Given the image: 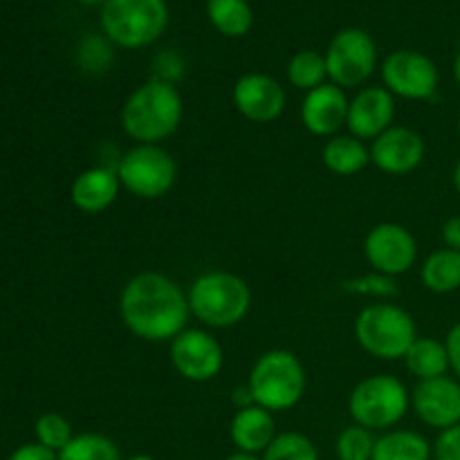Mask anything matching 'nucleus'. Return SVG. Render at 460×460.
<instances>
[{"label":"nucleus","instance_id":"f257e3e1","mask_svg":"<svg viewBox=\"0 0 460 460\" xmlns=\"http://www.w3.org/2000/svg\"><path fill=\"white\" fill-rule=\"evenodd\" d=\"M119 317L144 341H173L191 317L189 296L173 279L160 272H139L119 295Z\"/></svg>","mask_w":460,"mask_h":460},{"label":"nucleus","instance_id":"f03ea898","mask_svg":"<svg viewBox=\"0 0 460 460\" xmlns=\"http://www.w3.org/2000/svg\"><path fill=\"white\" fill-rule=\"evenodd\" d=\"M182 111L178 88L166 79H151L124 102L121 128L137 144H160L178 130Z\"/></svg>","mask_w":460,"mask_h":460},{"label":"nucleus","instance_id":"7ed1b4c3","mask_svg":"<svg viewBox=\"0 0 460 460\" xmlns=\"http://www.w3.org/2000/svg\"><path fill=\"white\" fill-rule=\"evenodd\" d=\"M189 310L207 328H232L247 317L252 290L238 274L214 270L196 277L187 292Z\"/></svg>","mask_w":460,"mask_h":460},{"label":"nucleus","instance_id":"20e7f679","mask_svg":"<svg viewBox=\"0 0 460 460\" xmlns=\"http://www.w3.org/2000/svg\"><path fill=\"white\" fill-rule=\"evenodd\" d=\"M305 368L290 350H268L254 362L247 380L252 402L268 409L270 413L290 411L305 394Z\"/></svg>","mask_w":460,"mask_h":460},{"label":"nucleus","instance_id":"39448f33","mask_svg":"<svg viewBox=\"0 0 460 460\" xmlns=\"http://www.w3.org/2000/svg\"><path fill=\"white\" fill-rule=\"evenodd\" d=\"M99 22L111 43L124 49H139L164 34L169 7L166 0H106Z\"/></svg>","mask_w":460,"mask_h":460},{"label":"nucleus","instance_id":"423d86ee","mask_svg":"<svg viewBox=\"0 0 460 460\" xmlns=\"http://www.w3.org/2000/svg\"><path fill=\"white\" fill-rule=\"evenodd\" d=\"M355 340L368 355L380 359H404L418 340L416 322L395 304L367 305L355 319Z\"/></svg>","mask_w":460,"mask_h":460},{"label":"nucleus","instance_id":"0eeeda50","mask_svg":"<svg viewBox=\"0 0 460 460\" xmlns=\"http://www.w3.org/2000/svg\"><path fill=\"white\" fill-rule=\"evenodd\" d=\"M411 394L394 376L364 377L349 398V413L355 425L367 429H391L407 416Z\"/></svg>","mask_w":460,"mask_h":460},{"label":"nucleus","instance_id":"6e6552de","mask_svg":"<svg viewBox=\"0 0 460 460\" xmlns=\"http://www.w3.org/2000/svg\"><path fill=\"white\" fill-rule=\"evenodd\" d=\"M121 187L142 200L166 196L178 182V164L160 144H137L117 164Z\"/></svg>","mask_w":460,"mask_h":460},{"label":"nucleus","instance_id":"1a4fd4ad","mask_svg":"<svg viewBox=\"0 0 460 460\" xmlns=\"http://www.w3.org/2000/svg\"><path fill=\"white\" fill-rule=\"evenodd\" d=\"M323 57H326L328 79L341 90L367 84L377 66L376 40L358 27L337 31Z\"/></svg>","mask_w":460,"mask_h":460},{"label":"nucleus","instance_id":"9d476101","mask_svg":"<svg viewBox=\"0 0 460 460\" xmlns=\"http://www.w3.org/2000/svg\"><path fill=\"white\" fill-rule=\"evenodd\" d=\"M382 81L394 97L425 102L438 90L440 75L427 54L416 49H395L382 63Z\"/></svg>","mask_w":460,"mask_h":460},{"label":"nucleus","instance_id":"9b49d317","mask_svg":"<svg viewBox=\"0 0 460 460\" xmlns=\"http://www.w3.org/2000/svg\"><path fill=\"white\" fill-rule=\"evenodd\" d=\"M171 364L180 377L189 382H209L220 376L225 364V353L220 341L211 332L200 328H187L171 341Z\"/></svg>","mask_w":460,"mask_h":460},{"label":"nucleus","instance_id":"f8f14e48","mask_svg":"<svg viewBox=\"0 0 460 460\" xmlns=\"http://www.w3.org/2000/svg\"><path fill=\"white\" fill-rule=\"evenodd\" d=\"M364 254L376 272L395 279L413 268L418 243L404 225L380 223L364 238Z\"/></svg>","mask_w":460,"mask_h":460},{"label":"nucleus","instance_id":"ddd939ff","mask_svg":"<svg viewBox=\"0 0 460 460\" xmlns=\"http://www.w3.org/2000/svg\"><path fill=\"white\" fill-rule=\"evenodd\" d=\"M411 409L418 420L431 429H449L460 425V380L434 377L418 382L411 394Z\"/></svg>","mask_w":460,"mask_h":460},{"label":"nucleus","instance_id":"4468645a","mask_svg":"<svg viewBox=\"0 0 460 460\" xmlns=\"http://www.w3.org/2000/svg\"><path fill=\"white\" fill-rule=\"evenodd\" d=\"M234 106L254 124H270L286 111V90L274 76L247 72L234 85Z\"/></svg>","mask_w":460,"mask_h":460},{"label":"nucleus","instance_id":"2eb2a0df","mask_svg":"<svg viewBox=\"0 0 460 460\" xmlns=\"http://www.w3.org/2000/svg\"><path fill=\"white\" fill-rule=\"evenodd\" d=\"M425 139L409 126L394 124L371 144V162L389 175H407L416 171L425 160Z\"/></svg>","mask_w":460,"mask_h":460},{"label":"nucleus","instance_id":"dca6fc26","mask_svg":"<svg viewBox=\"0 0 460 460\" xmlns=\"http://www.w3.org/2000/svg\"><path fill=\"white\" fill-rule=\"evenodd\" d=\"M395 97L386 88H362L349 103L346 128L358 139H376L394 126Z\"/></svg>","mask_w":460,"mask_h":460},{"label":"nucleus","instance_id":"f3484780","mask_svg":"<svg viewBox=\"0 0 460 460\" xmlns=\"http://www.w3.org/2000/svg\"><path fill=\"white\" fill-rule=\"evenodd\" d=\"M349 103L344 90L335 84H323L310 90L301 106V121L305 130L317 137H335L349 119Z\"/></svg>","mask_w":460,"mask_h":460},{"label":"nucleus","instance_id":"a211bd4d","mask_svg":"<svg viewBox=\"0 0 460 460\" xmlns=\"http://www.w3.org/2000/svg\"><path fill=\"white\" fill-rule=\"evenodd\" d=\"M119 175L106 166H93L81 171L70 187L72 205L84 214H102L119 196Z\"/></svg>","mask_w":460,"mask_h":460},{"label":"nucleus","instance_id":"6ab92c4d","mask_svg":"<svg viewBox=\"0 0 460 460\" xmlns=\"http://www.w3.org/2000/svg\"><path fill=\"white\" fill-rule=\"evenodd\" d=\"M229 438L236 445L238 452L263 454L277 438L274 413L259 407V404L238 409L236 416L232 418V425H229Z\"/></svg>","mask_w":460,"mask_h":460},{"label":"nucleus","instance_id":"aec40b11","mask_svg":"<svg viewBox=\"0 0 460 460\" xmlns=\"http://www.w3.org/2000/svg\"><path fill=\"white\" fill-rule=\"evenodd\" d=\"M322 160L337 175H355L371 162V148L353 135H335L322 148Z\"/></svg>","mask_w":460,"mask_h":460},{"label":"nucleus","instance_id":"412c9836","mask_svg":"<svg viewBox=\"0 0 460 460\" xmlns=\"http://www.w3.org/2000/svg\"><path fill=\"white\" fill-rule=\"evenodd\" d=\"M434 445L411 429H394L376 438L371 460H431Z\"/></svg>","mask_w":460,"mask_h":460},{"label":"nucleus","instance_id":"4be33fe9","mask_svg":"<svg viewBox=\"0 0 460 460\" xmlns=\"http://www.w3.org/2000/svg\"><path fill=\"white\" fill-rule=\"evenodd\" d=\"M420 281L436 295L460 290V252L449 247L431 252L420 268Z\"/></svg>","mask_w":460,"mask_h":460},{"label":"nucleus","instance_id":"5701e85b","mask_svg":"<svg viewBox=\"0 0 460 460\" xmlns=\"http://www.w3.org/2000/svg\"><path fill=\"white\" fill-rule=\"evenodd\" d=\"M404 364L411 371V376L418 377V382L447 376V346H445V341L434 340V337H418L411 349L407 350V355H404Z\"/></svg>","mask_w":460,"mask_h":460},{"label":"nucleus","instance_id":"b1692460","mask_svg":"<svg viewBox=\"0 0 460 460\" xmlns=\"http://www.w3.org/2000/svg\"><path fill=\"white\" fill-rule=\"evenodd\" d=\"M207 18L223 36L241 39L254 25V12L247 0H207Z\"/></svg>","mask_w":460,"mask_h":460},{"label":"nucleus","instance_id":"393cba45","mask_svg":"<svg viewBox=\"0 0 460 460\" xmlns=\"http://www.w3.org/2000/svg\"><path fill=\"white\" fill-rule=\"evenodd\" d=\"M288 81L290 85H295L296 90H310L319 88V85L326 84L328 79V67H326V57L314 49H301L288 63Z\"/></svg>","mask_w":460,"mask_h":460},{"label":"nucleus","instance_id":"a878e982","mask_svg":"<svg viewBox=\"0 0 460 460\" xmlns=\"http://www.w3.org/2000/svg\"><path fill=\"white\" fill-rule=\"evenodd\" d=\"M58 460H124L119 447L103 434H79L58 452Z\"/></svg>","mask_w":460,"mask_h":460},{"label":"nucleus","instance_id":"bb28decb","mask_svg":"<svg viewBox=\"0 0 460 460\" xmlns=\"http://www.w3.org/2000/svg\"><path fill=\"white\" fill-rule=\"evenodd\" d=\"M263 460H319V452L308 436L299 431L277 434L268 449L261 454Z\"/></svg>","mask_w":460,"mask_h":460},{"label":"nucleus","instance_id":"cd10ccee","mask_svg":"<svg viewBox=\"0 0 460 460\" xmlns=\"http://www.w3.org/2000/svg\"><path fill=\"white\" fill-rule=\"evenodd\" d=\"M36 443L43 445V447L52 449V452H61L63 447L70 445V440L75 438V431H72L70 420L61 413H43V416L36 420L34 425Z\"/></svg>","mask_w":460,"mask_h":460},{"label":"nucleus","instance_id":"c85d7f7f","mask_svg":"<svg viewBox=\"0 0 460 460\" xmlns=\"http://www.w3.org/2000/svg\"><path fill=\"white\" fill-rule=\"evenodd\" d=\"M373 449H376V438L367 427L350 425L337 436L335 452L340 460H371Z\"/></svg>","mask_w":460,"mask_h":460},{"label":"nucleus","instance_id":"c756f323","mask_svg":"<svg viewBox=\"0 0 460 460\" xmlns=\"http://www.w3.org/2000/svg\"><path fill=\"white\" fill-rule=\"evenodd\" d=\"M346 290L358 292V295L367 296H395L398 295V286H395L394 277H386V274L373 272L368 277L355 279V281L346 283Z\"/></svg>","mask_w":460,"mask_h":460},{"label":"nucleus","instance_id":"7c9ffc66","mask_svg":"<svg viewBox=\"0 0 460 460\" xmlns=\"http://www.w3.org/2000/svg\"><path fill=\"white\" fill-rule=\"evenodd\" d=\"M434 460H460V425L440 431L434 443Z\"/></svg>","mask_w":460,"mask_h":460},{"label":"nucleus","instance_id":"2f4dec72","mask_svg":"<svg viewBox=\"0 0 460 460\" xmlns=\"http://www.w3.org/2000/svg\"><path fill=\"white\" fill-rule=\"evenodd\" d=\"M7 460H58V454L39 443H30L12 452V456Z\"/></svg>","mask_w":460,"mask_h":460},{"label":"nucleus","instance_id":"473e14b6","mask_svg":"<svg viewBox=\"0 0 460 460\" xmlns=\"http://www.w3.org/2000/svg\"><path fill=\"white\" fill-rule=\"evenodd\" d=\"M449 355V371H454L456 380H460V322L454 323L452 331L447 332V340H445Z\"/></svg>","mask_w":460,"mask_h":460},{"label":"nucleus","instance_id":"72a5a7b5","mask_svg":"<svg viewBox=\"0 0 460 460\" xmlns=\"http://www.w3.org/2000/svg\"><path fill=\"white\" fill-rule=\"evenodd\" d=\"M443 241L445 247L460 252V216H452V218L443 225Z\"/></svg>","mask_w":460,"mask_h":460},{"label":"nucleus","instance_id":"f704fd0d","mask_svg":"<svg viewBox=\"0 0 460 460\" xmlns=\"http://www.w3.org/2000/svg\"><path fill=\"white\" fill-rule=\"evenodd\" d=\"M225 460H263L259 456V454H247V452H234V454H229L227 458Z\"/></svg>","mask_w":460,"mask_h":460},{"label":"nucleus","instance_id":"c9c22d12","mask_svg":"<svg viewBox=\"0 0 460 460\" xmlns=\"http://www.w3.org/2000/svg\"><path fill=\"white\" fill-rule=\"evenodd\" d=\"M454 79H456V84L460 88V52L456 54V58H454Z\"/></svg>","mask_w":460,"mask_h":460},{"label":"nucleus","instance_id":"e433bc0d","mask_svg":"<svg viewBox=\"0 0 460 460\" xmlns=\"http://www.w3.org/2000/svg\"><path fill=\"white\" fill-rule=\"evenodd\" d=\"M454 187H456V191L460 196V160L456 162V166H454Z\"/></svg>","mask_w":460,"mask_h":460},{"label":"nucleus","instance_id":"4c0bfd02","mask_svg":"<svg viewBox=\"0 0 460 460\" xmlns=\"http://www.w3.org/2000/svg\"><path fill=\"white\" fill-rule=\"evenodd\" d=\"M126 460H155L153 456H148V454H135V456L126 458Z\"/></svg>","mask_w":460,"mask_h":460},{"label":"nucleus","instance_id":"58836bf2","mask_svg":"<svg viewBox=\"0 0 460 460\" xmlns=\"http://www.w3.org/2000/svg\"><path fill=\"white\" fill-rule=\"evenodd\" d=\"M81 4H90V7H93V4H103L106 3V0H79Z\"/></svg>","mask_w":460,"mask_h":460},{"label":"nucleus","instance_id":"ea45409f","mask_svg":"<svg viewBox=\"0 0 460 460\" xmlns=\"http://www.w3.org/2000/svg\"><path fill=\"white\" fill-rule=\"evenodd\" d=\"M458 139H460V117H458Z\"/></svg>","mask_w":460,"mask_h":460}]
</instances>
